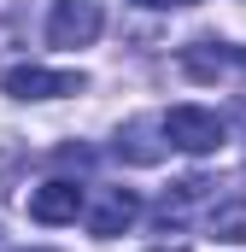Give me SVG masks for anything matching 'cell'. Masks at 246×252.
<instances>
[{
	"instance_id": "obj_1",
	"label": "cell",
	"mask_w": 246,
	"mask_h": 252,
	"mask_svg": "<svg viewBox=\"0 0 246 252\" xmlns=\"http://www.w3.org/2000/svg\"><path fill=\"white\" fill-rule=\"evenodd\" d=\"M100 30H106L100 0H53V12H47V41L53 47H94Z\"/></svg>"
},
{
	"instance_id": "obj_2",
	"label": "cell",
	"mask_w": 246,
	"mask_h": 252,
	"mask_svg": "<svg viewBox=\"0 0 246 252\" xmlns=\"http://www.w3.org/2000/svg\"><path fill=\"white\" fill-rule=\"evenodd\" d=\"M164 141L193 153V158H205V153L223 147V118L205 112V106H176V112H164Z\"/></svg>"
},
{
	"instance_id": "obj_3",
	"label": "cell",
	"mask_w": 246,
	"mask_h": 252,
	"mask_svg": "<svg viewBox=\"0 0 246 252\" xmlns=\"http://www.w3.org/2000/svg\"><path fill=\"white\" fill-rule=\"evenodd\" d=\"M6 94H12V100H59V94H82V76H76V70L18 64V70H6Z\"/></svg>"
},
{
	"instance_id": "obj_4",
	"label": "cell",
	"mask_w": 246,
	"mask_h": 252,
	"mask_svg": "<svg viewBox=\"0 0 246 252\" xmlns=\"http://www.w3.org/2000/svg\"><path fill=\"white\" fill-rule=\"evenodd\" d=\"M135 217H141V199H135V188H106V193H100V205L88 211V229H94L100 241H112V235H123Z\"/></svg>"
},
{
	"instance_id": "obj_5",
	"label": "cell",
	"mask_w": 246,
	"mask_h": 252,
	"mask_svg": "<svg viewBox=\"0 0 246 252\" xmlns=\"http://www.w3.org/2000/svg\"><path fill=\"white\" fill-rule=\"evenodd\" d=\"M76 211H82V188H76V182H41V188L30 193V217H35V223H70V217H76Z\"/></svg>"
},
{
	"instance_id": "obj_6",
	"label": "cell",
	"mask_w": 246,
	"mask_h": 252,
	"mask_svg": "<svg viewBox=\"0 0 246 252\" xmlns=\"http://www.w3.org/2000/svg\"><path fill=\"white\" fill-rule=\"evenodd\" d=\"M211 235L241 247V241H246V199H229V205H217V211H211Z\"/></svg>"
},
{
	"instance_id": "obj_7",
	"label": "cell",
	"mask_w": 246,
	"mask_h": 252,
	"mask_svg": "<svg viewBox=\"0 0 246 252\" xmlns=\"http://www.w3.org/2000/svg\"><path fill=\"white\" fill-rule=\"evenodd\" d=\"M118 153H129V158H141V164H153V158H158L164 147H153V141H147V129L135 124V129H129V141L118 135Z\"/></svg>"
},
{
	"instance_id": "obj_8",
	"label": "cell",
	"mask_w": 246,
	"mask_h": 252,
	"mask_svg": "<svg viewBox=\"0 0 246 252\" xmlns=\"http://www.w3.org/2000/svg\"><path fill=\"white\" fill-rule=\"evenodd\" d=\"M135 6H147V12H164V6H182V0H135Z\"/></svg>"
}]
</instances>
